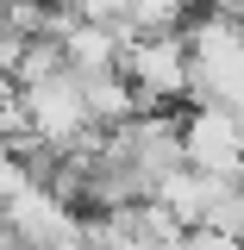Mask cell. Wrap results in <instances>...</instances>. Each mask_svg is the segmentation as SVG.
I'll return each mask as SVG.
<instances>
[{
  "label": "cell",
  "mask_w": 244,
  "mask_h": 250,
  "mask_svg": "<svg viewBox=\"0 0 244 250\" xmlns=\"http://www.w3.org/2000/svg\"><path fill=\"white\" fill-rule=\"evenodd\" d=\"M182 144H188V169L244 182V119L238 113H225V106H188L182 113Z\"/></svg>",
  "instance_id": "obj_1"
},
{
  "label": "cell",
  "mask_w": 244,
  "mask_h": 250,
  "mask_svg": "<svg viewBox=\"0 0 244 250\" xmlns=\"http://www.w3.org/2000/svg\"><path fill=\"white\" fill-rule=\"evenodd\" d=\"M69 13L82 25H100L113 38H125V50L138 44V0H69Z\"/></svg>",
  "instance_id": "obj_2"
}]
</instances>
